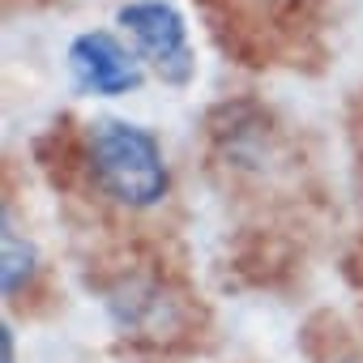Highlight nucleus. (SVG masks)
Here are the masks:
<instances>
[{"label":"nucleus","mask_w":363,"mask_h":363,"mask_svg":"<svg viewBox=\"0 0 363 363\" xmlns=\"http://www.w3.org/2000/svg\"><path fill=\"white\" fill-rule=\"evenodd\" d=\"M90 171L107 197L133 210H150L167 197V162L150 128L128 120L90 124Z\"/></svg>","instance_id":"obj_1"},{"label":"nucleus","mask_w":363,"mask_h":363,"mask_svg":"<svg viewBox=\"0 0 363 363\" xmlns=\"http://www.w3.org/2000/svg\"><path fill=\"white\" fill-rule=\"evenodd\" d=\"M116 22L133 35L141 60L167 82V86H189L197 73V56L189 43V26L175 5L167 0H128L116 13Z\"/></svg>","instance_id":"obj_2"},{"label":"nucleus","mask_w":363,"mask_h":363,"mask_svg":"<svg viewBox=\"0 0 363 363\" xmlns=\"http://www.w3.org/2000/svg\"><path fill=\"white\" fill-rule=\"evenodd\" d=\"M69 69H73V82L86 94H103V99H116V94H128V90L141 86L137 56L107 30L77 35L73 48H69Z\"/></svg>","instance_id":"obj_3"},{"label":"nucleus","mask_w":363,"mask_h":363,"mask_svg":"<svg viewBox=\"0 0 363 363\" xmlns=\"http://www.w3.org/2000/svg\"><path fill=\"white\" fill-rule=\"evenodd\" d=\"M30 274H35V244L26 235H18L5 214V223H0V286H5V295L26 286Z\"/></svg>","instance_id":"obj_4"},{"label":"nucleus","mask_w":363,"mask_h":363,"mask_svg":"<svg viewBox=\"0 0 363 363\" xmlns=\"http://www.w3.org/2000/svg\"><path fill=\"white\" fill-rule=\"evenodd\" d=\"M0 363H13V329L0 325Z\"/></svg>","instance_id":"obj_5"},{"label":"nucleus","mask_w":363,"mask_h":363,"mask_svg":"<svg viewBox=\"0 0 363 363\" xmlns=\"http://www.w3.org/2000/svg\"><path fill=\"white\" fill-rule=\"evenodd\" d=\"M337 363H359V359H337Z\"/></svg>","instance_id":"obj_6"}]
</instances>
